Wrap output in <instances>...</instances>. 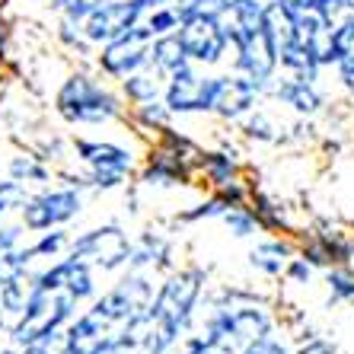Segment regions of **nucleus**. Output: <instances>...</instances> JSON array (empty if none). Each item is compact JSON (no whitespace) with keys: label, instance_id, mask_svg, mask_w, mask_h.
<instances>
[{"label":"nucleus","instance_id":"obj_1","mask_svg":"<svg viewBox=\"0 0 354 354\" xmlns=\"http://www.w3.org/2000/svg\"><path fill=\"white\" fill-rule=\"evenodd\" d=\"M77 304H80V300H77L64 284H58L48 272H41L39 278H35V290H32V297H29V306H26L23 319H19V326L13 329V338H17L19 345H29V342L48 335V332H58L61 326L74 316Z\"/></svg>","mask_w":354,"mask_h":354},{"label":"nucleus","instance_id":"obj_2","mask_svg":"<svg viewBox=\"0 0 354 354\" xmlns=\"http://www.w3.org/2000/svg\"><path fill=\"white\" fill-rule=\"evenodd\" d=\"M58 112L74 124H102L118 115V99L86 74H74L58 90Z\"/></svg>","mask_w":354,"mask_h":354},{"label":"nucleus","instance_id":"obj_3","mask_svg":"<svg viewBox=\"0 0 354 354\" xmlns=\"http://www.w3.org/2000/svg\"><path fill=\"white\" fill-rule=\"evenodd\" d=\"M131 239L122 227L109 223V227H96V230L83 233V236L71 239V256L86 262L90 268H102V272H115L122 265L131 262Z\"/></svg>","mask_w":354,"mask_h":354},{"label":"nucleus","instance_id":"obj_4","mask_svg":"<svg viewBox=\"0 0 354 354\" xmlns=\"http://www.w3.org/2000/svg\"><path fill=\"white\" fill-rule=\"evenodd\" d=\"M214 93L217 77L198 74L195 64H185L166 77L163 86V106L169 112L189 115V112H214Z\"/></svg>","mask_w":354,"mask_h":354},{"label":"nucleus","instance_id":"obj_5","mask_svg":"<svg viewBox=\"0 0 354 354\" xmlns=\"http://www.w3.org/2000/svg\"><path fill=\"white\" fill-rule=\"evenodd\" d=\"M182 48L189 55L192 64H217V61L227 55L230 48V39H227V26H223L221 17H192V19H182L179 29Z\"/></svg>","mask_w":354,"mask_h":354},{"label":"nucleus","instance_id":"obj_6","mask_svg":"<svg viewBox=\"0 0 354 354\" xmlns=\"http://www.w3.org/2000/svg\"><path fill=\"white\" fill-rule=\"evenodd\" d=\"M150 45H153L150 29L144 23H138V26H131L128 32L118 35V39H112V41L102 45L99 67H102L109 77L124 80L128 74H134V71H140V67L150 64Z\"/></svg>","mask_w":354,"mask_h":354},{"label":"nucleus","instance_id":"obj_7","mask_svg":"<svg viewBox=\"0 0 354 354\" xmlns=\"http://www.w3.org/2000/svg\"><path fill=\"white\" fill-rule=\"evenodd\" d=\"M77 214H80V195L74 189H55L32 198V201H26L23 227L32 233H41L51 230V227H61V223H67Z\"/></svg>","mask_w":354,"mask_h":354},{"label":"nucleus","instance_id":"obj_8","mask_svg":"<svg viewBox=\"0 0 354 354\" xmlns=\"http://www.w3.org/2000/svg\"><path fill=\"white\" fill-rule=\"evenodd\" d=\"M207 326L227 332L239 348H246L249 342L272 332V316L265 313L262 306H217Z\"/></svg>","mask_w":354,"mask_h":354},{"label":"nucleus","instance_id":"obj_9","mask_svg":"<svg viewBox=\"0 0 354 354\" xmlns=\"http://www.w3.org/2000/svg\"><path fill=\"white\" fill-rule=\"evenodd\" d=\"M265 83L252 80L246 74H227L217 77V93H214V112L223 118H243L256 109V99L262 93Z\"/></svg>","mask_w":354,"mask_h":354},{"label":"nucleus","instance_id":"obj_10","mask_svg":"<svg viewBox=\"0 0 354 354\" xmlns=\"http://www.w3.org/2000/svg\"><path fill=\"white\" fill-rule=\"evenodd\" d=\"M77 157L90 169H118V173H128L131 169V153L118 144H109V140H77Z\"/></svg>","mask_w":354,"mask_h":354},{"label":"nucleus","instance_id":"obj_11","mask_svg":"<svg viewBox=\"0 0 354 354\" xmlns=\"http://www.w3.org/2000/svg\"><path fill=\"white\" fill-rule=\"evenodd\" d=\"M274 93H278V99L284 106H290L294 112H300V115H313V112H319V106H322L319 90H316V83H310V80L284 77Z\"/></svg>","mask_w":354,"mask_h":354},{"label":"nucleus","instance_id":"obj_12","mask_svg":"<svg viewBox=\"0 0 354 354\" xmlns=\"http://www.w3.org/2000/svg\"><path fill=\"white\" fill-rule=\"evenodd\" d=\"M192 64L189 55H185V48H182V41L176 32H166V35H157L153 39V45H150V67H157L163 77H169L173 71H179V67Z\"/></svg>","mask_w":354,"mask_h":354},{"label":"nucleus","instance_id":"obj_13","mask_svg":"<svg viewBox=\"0 0 354 354\" xmlns=\"http://www.w3.org/2000/svg\"><path fill=\"white\" fill-rule=\"evenodd\" d=\"M160 80H166L163 74H160L157 67H140V71H134V74L124 77V93H128V99L131 102H138V106H147V102H157L160 96Z\"/></svg>","mask_w":354,"mask_h":354},{"label":"nucleus","instance_id":"obj_14","mask_svg":"<svg viewBox=\"0 0 354 354\" xmlns=\"http://www.w3.org/2000/svg\"><path fill=\"white\" fill-rule=\"evenodd\" d=\"M290 246L288 243H281V239H265V243H259L252 252H249V265L252 268H259L262 274H281L284 272V265L290 262Z\"/></svg>","mask_w":354,"mask_h":354},{"label":"nucleus","instance_id":"obj_15","mask_svg":"<svg viewBox=\"0 0 354 354\" xmlns=\"http://www.w3.org/2000/svg\"><path fill=\"white\" fill-rule=\"evenodd\" d=\"M335 71L342 86L354 93V23L335 29Z\"/></svg>","mask_w":354,"mask_h":354},{"label":"nucleus","instance_id":"obj_16","mask_svg":"<svg viewBox=\"0 0 354 354\" xmlns=\"http://www.w3.org/2000/svg\"><path fill=\"white\" fill-rule=\"evenodd\" d=\"M239 351H243V348H239L236 342L227 335V332L214 329V326H207L205 335L192 338L182 354H239Z\"/></svg>","mask_w":354,"mask_h":354},{"label":"nucleus","instance_id":"obj_17","mask_svg":"<svg viewBox=\"0 0 354 354\" xmlns=\"http://www.w3.org/2000/svg\"><path fill=\"white\" fill-rule=\"evenodd\" d=\"M140 23L147 26L150 29V35H153V39H157V35H166V32H176V29H179V13H176L173 7H169V3H160V7H153V10H147V13H144V19H140Z\"/></svg>","mask_w":354,"mask_h":354},{"label":"nucleus","instance_id":"obj_18","mask_svg":"<svg viewBox=\"0 0 354 354\" xmlns=\"http://www.w3.org/2000/svg\"><path fill=\"white\" fill-rule=\"evenodd\" d=\"M313 7L332 29L354 23V0H313Z\"/></svg>","mask_w":354,"mask_h":354},{"label":"nucleus","instance_id":"obj_19","mask_svg":"<svg viewBox=\"0 0 354 354\" xmlns=\"http://www.w3.org/2000/svg\"><path fill=\"white\" fill-rule=\"evenodd\" d=\"M64 249H71V236L67 233H41V239L35 243V246L23 249V259H26V268H29V262L32 259H41V256H58V252H64Z\"/></svg>","mask_w":354,"mask_h":354},{"label":"nucleus","instance_id":"obj_20","mask_svg":"<svg viewBox=\"0 0 354 354\" xmlns=\"http://www.w3.org/2000/svg\"><path fill=\"white\" fill-rule=\"evenodd\" d=\"M221 217H223V223H227V230H230L233 236H239V239L256 236V230H259V217L252 214V211H246L243 205L230 207V211L221 214Z\"/></svg>","mask_w":354,"mask_h":354},{"label":"nucleus","instance_id":"obj_21","mask_svg":"<svg viewBox=\"0 0 354 354\" xmlns=\"http://www.w3.org/2000/svg\"><path fill=\"white\" fill-rule=\"evenodd\" d=\"M201 166H205V176L214 182V185H227V182H233V176H236V163H233V157H227V153H205Z\"/></svg>","mask_w":354,"mask_h":354},{"label":"nucleus","instance_id":"obj_22","mask_svg":"<svg viewBox=\"0 0 354 354\" xmlns=\"http://www.w3.org/2000/svg\"><path fill=\"white\" fill-rule=\"evenodd\" d=\"M19 274H26L23 249H17V246H0V288H7L10 281H17Z\"/></svg>","mask_w":354,"mask_h":354},{"label":"nucleus","instance_id":"obj_23","mask_svg":"<svg viewBox=\"0 0 354 354\" xmlns=\"http://www.w3.org/2000/svg\"><path fill=\"white\" fill-rule=\"evenodd\" d=\"M326 284H329V290H332V297H335V300H354V272H351V268L329 272Z\"/></svg>","mask_w":354,"mask_h":354},{"label":"nucleus","instance_id":"obj_24","mask_svg":"<svg viewBox=\"0 0 354 354\" xmlns=\"http://www.w3.org/2000/svg\"><path fill=\"white\" fill-rule=\"evenodd\" d=\"M13 176H17V182L19 179H26V182H45L48 179V169L45 166H39L32 157H19V160H13Z\"/></svg>","mask_w":354,"mask_h":354},{"label":"nucleus","instance_id":"obj_25","mask_svg":"<svg viewBox=\"0 0 354 354\" xmlns=\"http://www.w3.org/2000/svg\"><path fill=\"white\" fill-rule=\"evenodd\" d=\"M239 354H290V351H288L284 345H281V342L272 335V332H268V335L256 338V342H249V345L243 348Z\"/></svg>","mask_w":354,"mask_h":354},{"label":"nucleus","instance_id":"obj_26","mask_svg":"<svg viewBox=\"0 0 354 354\" xmlns=\"http://www.w3.org/2000/svg\"><path fill=\"white\" fill-rule=\"evenodd\" d=\"M96 3L99 0H61V10H64V17L71 19V23L80 26L83 19H86V13H90Z\"/></svg>","mask_w":354,"mask_h":354},{"label":"nucleus","instance_id":"obj_27","mask_svg":"<svg viewBox=\"0 0 354 354\" xmlns=\"http://www.w3.org/2000/svg\"><path fill=\"white\" fill-rule=\"evenodd\" d=\"M284 274H288L294 284H306V281H310V262H306V259L290 256V262L284 265Z\"/></svg>","mask_w":354,"mask_h":354},{"label":"nucleus","instance_id":"obj_28","mask_svg":"<svg viewBox=\"0 0 354 354\" xmlns=\"http://www.w3.org/2000/svg\"><path fill=\"white\" fill-rule=\"evenodd\" d=\"M124 173H118V169H93V185H99V189H115V185H122Z\"/></svg>","mask_w":354,"mask_h":354},{"label":"nucleus","instance_id":"obj_29","mask_svg":"<svg viewBox=\"0 0 354 354\" xmlns=\"http://www.w3.org/2000/svg\"><path fill=\"white\" fill-rule=\"evenodd\" d=\"M246 131L252 134V138H262V140H272V124H268V118L256 115L246 122Z\"/></svg>","mask_w":354,"mask_h":354},{"label":"nucleus","instance_id":"obj_30","mask_svg":"<svg viewBox=\"0 0 354 354\" xmlns=\"http://www.w3.org/2000/svg\"><path fill=\"white\" fill-rule=\"evenodd\" d=\"M61 354H77V351H71V348H64V351H61Z\"/></svg>","mask_w":354,"mask_h":354}]
</instances>
